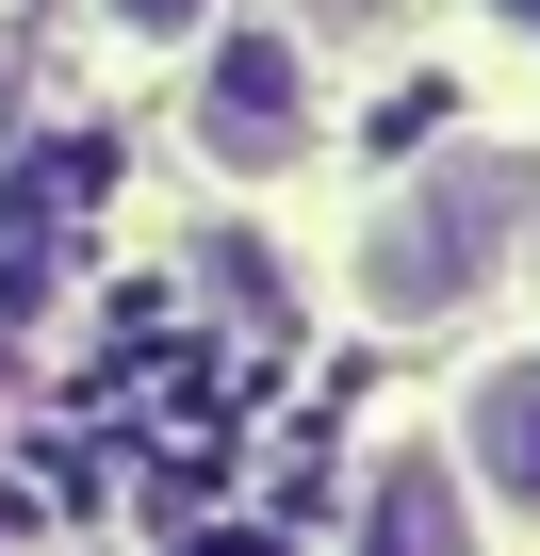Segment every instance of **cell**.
Listing matches in <instances>:
<instances>
[{
	"label": "cell",
	"instance_id": "1",
	"mask_svg": "<svg viewBox=\"0 0 540 556\" xmlns=\"http://www.w3.org/2000/svg\"><path fill=\"white\" fill-rule=\"evenodd\" d=\"M524 213H540V164H524V148H426V164L361 213V245H344L361 328H442L459 295H491L507 245H524Z\"/></svg>",
	"mask_w": 540,
	"mask_h": 556
},
{
	"label": "cell",
	"instance_id": "2",
	"mask_svg": "<svg viewBox=\"0 0 540 556\" xmlns=\"http://www.w3.org/2000/svg\"><path fill=\"white\" fill-rule=\"evenodd\" d=\"M180 131H197L213 180H296V164L328 148V66H312V34H279V17H213V34H197Z\"/></svg>",
	"mask_w": 540,
	"mask_h": 556
},
{
	"label": "cell",
	"instance_id": "3",
	"mask_svg": "<svg viewBox=\"0 0 540 556\" xmlns=\"http://www.w3.org/2000/svg\"><path fill=\"white\" fill-rule=\"evenodd\" d=\"M344 556H475V475H459V442H377Z\"/></svg>",
	"mask_w": 540,
	"mask_h": 556
},
{
	"label": "cell",
	"instance_id": "4",
	"mask_svg": "<svg viewBox=\"0 0 540 556\" xmlns=\"http://www.w3.org/2000/svg\"><path fill=\"white\" fill-rule=\"evenodd\" d=\"M459 475H475V507L540 523V344H491L459 377Z\"/></svg>",
	"mask_w": 540,
	"mask_h": 556
},
{
	"label": "cell",
	"instance_id": "5",
	"mask_svg": "<svg viewBox=\"0 0 540 556\" xmlns=\"http://www.w3.org/2000/svg\"><path fill=\"white\" fill-rule=\"evenodd\" d=\"M213 17H229V0H99V34H115V50H197Z\"/></svg>",
	"mask_w": 540,
	"mask_h": 556
},
{
	"label": "cell",
	"instance_id": "6",
	"mask_svg": "<svg viewBox=\"0 0 540 556\" xmlns=\"http://www.w3.org/2000/svg\"><path fill=\"white\" fill-rule=\"evenodd\" d=\"M475 17H491V34H507V50H540V0H475Z\"/></svg>",
	"mask_w": 540,
	"mask_h": 556
}]
</instances>
